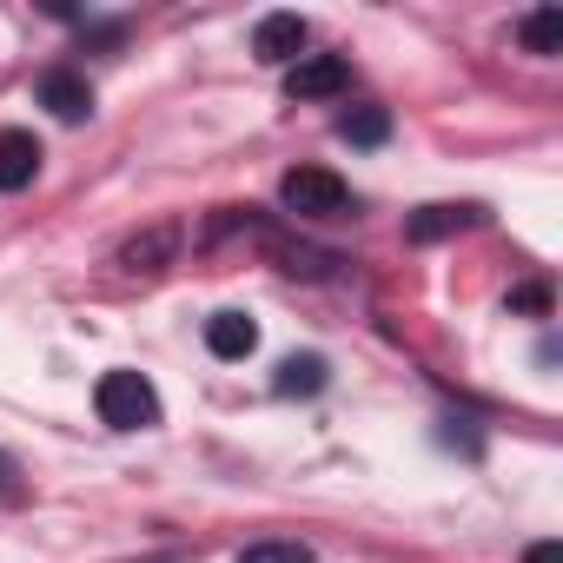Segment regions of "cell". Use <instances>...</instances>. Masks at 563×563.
Masks as SVG:
<instances>
[{"mask_svg":"<svg viewBox=\"0 0 563 563\" xmlns=\"http://www.w3.org/2000/svg\"><path fill=\"white\" fill-rule=\"evenodd\" d=\"M93 405H100V424H113V431H153L159 424V391L140 372H107L93 385Z\"/></svg>","mask_w":563,"mask_h":563,"instance_id":"1","label":"cell"},{"mask_svg":"<svg viewBox=\"0 0 563 563\" xmlns=\"http://www.w3.org/2000/svg\"><path fill=\"white\" fill-rule=\"evenodd\" d=\"M306 21L299 14H265L258 27H252V54L265 60V67H299L306 60Z\"/></svg>","mask_w":563,"mask_h":563,"instance_id":"3","label":"cell"},{"mask_svg":"<svg viewBox=\"0 0 563 563\" xmlns=\"http://www.w3.org/2000/svg\"><path fill=\"white\" fill-rule=\"evenodd\" d=\"M173 245H179V232H173V225H153V232H140V239H126V245H120V265H126V272H140V278H153V272L173 258Z\"/></svg>","mask_w":563,"mask_h":563,"instance_id":"9","label":"cell"},{"mask_svg":"<svg viewBox=\"0 0 563 563\" xmlns=\"http://www.w3.org/2000/svg\"><path fill=\"white\" fill-rule=\"evenodd\" d=\"M339 133H345L352 146H378V140L391 133V120H385L378 107H352V113H339Z\"/></svg>","mask_w":563,"mask_h":563,"instance_id":"12","label":"cell"},{"mask_svg":"<svg viewBox=\"0 0 563 563\" xmlns=\"http://www.w3.org/2000/svg\"><path fill=\"white\" fill-rule=\"evenodd\" d=\"M464 225H477V206H424V212L405 219V239L431 245V239H451V232H464Z\"/></svg>","mask_w":563,"mask_h":563,"instance_id":"8","label":"cell"},{"mask_svg":"<svg viewBox=\"0 0 563 563\" xmlns=\"http://www.w3.org/2000/svg\"><path fill=\"white\" fill-rule=\"evenodd\" d=\"M0 490H8V497H14V464H8V457H0Z\"/></svg>","mask_w":563,"mask_h":563,"instance_id":"16","label":"cell"},{"mask_svg":"<svg viewBox=\"0 0 563 563\" xmlns=\"http://www.w3.org/2000/svg\"><path fill=\"white\" fill-rule=\"evenodd\" d=\"M510 306H517V312H543V306H550V292H543V286H523Z\"/></svg>","mask_w":563,"mask_h":563,"instance_id":"14","label":"cell"},{"mask_svg":"<svg viewBox=\"0 0 563 563\" xmlns=\"http://www.w3.org/2000/svg\"><path fill=\"white\" fill-rule=\"evenodd\" d=\"M34 173H41V140L21 133V126H8V133H0V192L34 186Z\"/></svg>","mask_w":563,"mask_h":563,"instance_id":"6","label":"cell"},{"mask_svg":"<svg viewBox=\"0 0 563 563\" xmlns=\"http://www.w3.org/2000/svg\"><path fill=\"white\" fill-rule=\"evenodd\" d=\"M523 563H563V543H530Z\"/></svg>","mask_w":563,"mask_h":563,"instance_id":"15","label":"cell"},{"mask_svg":"<svg viewBox=\"0 0 563 563\" xmlns=\"http://www.w3.org/2000/svg\"><path fill=\"white\" fill-rule=\"evenodd\" d=\"M345 87H352V74H345L339 54H306V60L286 74V93H292V100H339Z\"/></svg>","mask_w":563,"mask_h":563,"instance_id":"4","label":"cell"},{"mask_svg":"<svg viewBox=\"0 0 563 563\" xmlns=\"http://www.w3.org/2000/svg\"><path fill=\"white\" fill-rule=\"evenodd\" d=\"M312 391H325V358L319 352L278 365V398H312Z\"/></svg>","mask_w":563,"mask_h":563,"instance_id":"10","label":"cell"},{"mask_svg":"<svg viewBox=\"0 0 563 563\" xmlns=\"http://www.w3.org/2000/svg\"><path fill=\"white\" fill-rule=\"evenodd\" d=\"M239 563H312V550L306 543H252Z\"/></svg>","mask_w":563,"mask_h":563,"instance_id":"13","label":"cell"},{"mask_svg":"<svg viewBox=\"0 0 563 563\" xmlns=\"http://www.w3.org/2000/svg\"><path fill=\"white\" fill-rule=\"evenodd\" d=\"M41 107L54 113V120H67V126H80L87 113H93V87L74 74V67H47L41 74Z\"/></svg>","mask_w":563,"mask_h":563,"instance_id":"5","label":"cell"},{"mask_svg":"<svg viewBox=\"0 0 563 563\" xmlns=\"http://www.w3.org/2000/svg\"><path fill=\"white\" fill-rule=\"evenodd\" d=\"M523 47L530 54H563V14L556 8H537V14H523Z\"/></svg>","mask_w":563,"mask_h":563,"instance_id":"11","label":"cell"},{"mask_svg":"<svg viewBox=\"0 0 563 563\" xmlns=\"http://www.w3.org/2000/svg\"><path fill=\"white\" fill-rule=\"evenodd\" d=\"M206 352L225 358V365H232V358H252V352H258V325H252L245 312H219V319L206 325Z\"/></svg>","mask_w":563,"mask_h":563,"instance_id":"7","label":"cell"},{"mask_svg":"<svg viewBox=\"0 0 563 563\" xmlns=\"http://www.w3.org/2000/svg\"><path fill=\"white\" fill-rule=\"evenodd\" d=\"M278 199H286V212H299V219H332V212H345L352 192L325 166H292L286 179H278Z\"/></svg>","mask_w":563,"mask_h":563,"instance_id":"2","label":"cell"}]
</instances>
